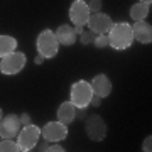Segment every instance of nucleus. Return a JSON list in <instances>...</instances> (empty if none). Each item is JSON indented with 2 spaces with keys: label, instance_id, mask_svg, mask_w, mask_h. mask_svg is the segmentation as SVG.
I'll return each mask as SVG.
<instances>
[{
  "label": "nucleus",
  "instance_id": "1",
  "mask_svg": "<svg viewBox=\"0 0 152 152\" xmlns=\"http://www.w3.org/2000/svg\"><path fill=\"white\" fill-rule=\"evenodd\" d=\"M108 41L110 46L117 51L130 48L134 42V31L132 26L127 22H120V24H113V27L110 29L108 32Z\"/></svg>",
  "mask_w": 152,
  "mask_h": 152
},
{
  "label": "nucleus",
  "instance_id": "2",
  "mask_svg": "<svg viewBox=\"0 0 152 152\" xmlns=\"http://www.w3.org/2000/svg\"><path fill=\"white\" fill-rule=\"evenodd\" d=\"M58 49H59V42H58V37L53 31L46 29L37 36V53L44 59L46 58H54L58 54Z\"/></svg>",
  "mask_w": 152,
  "mask_h": 152
},
{
  "label": "nucleus",
  "instance_id": "3",
  "mask_svg": "<svg viewBox=\"0 0 152 152\" xmlns=\"http://www.w3.org/2000/svg\"><path fill=\"white\" fill-rule=\"evenodd\" d=\"M93 96V90L91 85L88 81H76L71 86V103L75 105L76 108H86Z\"/></svg>",
  "mask_w": 152,
  "mask_h": 152
},
{
  "label": "nucleus",
  "instance_id": "4",
  "mask_svg": "<svg viewBox=\"0 0 152 152\" xmlns=\"http://www.w3.org/2000/svg\"><path fill=\"white\" fill-rule=\"evenodd\" d=\"M39 137H41V129L36 127V125L29 124L22 129L19 134H17V144H19V149L24 152L32 151L36 144L39 142Z\"/></svg>",
  "mask_w": 152,
  "mask_h": 152
},
{
  "label": "nucleus",
  "instance_id": "5",
  "mask_svg": "<svg viewBox=\"0 0 152 152\" xmlns=\"http://www.w3.org/2000/svg\"><path fill=\"white\" fill-rule=\"evenodd\" d=\"M85 132L90 140L93 142H102L107 135V124L100 115H90L85 120Z\"/></svg>",
  "mask_w": 152,
  "mask_h": 152
},
{
  "label": "nucleus",
  "instance_id": "6",
  "mask_svg": "<svg viewBox=\"0 0 152 152\" xmlns=\"http://www.w3.org/2000/svg\"><path fill=\"white\" fill-rule=\"evenodd\" d=\"M26 66V54L24 53H10L2 58L0 61V71L7 76L17 75L19 71H22V68Z\"/></svg>",
  "mask_w": 152,
  "mask_h": 152
},
{
  "label": "nucleus",
  "instance_id": "7",
  "mask_svg": "<svg viewBox=\"0 0 152 152\" xmlns=\"http://www.w3.org/2000/svg\"><path fill=\"white\" fill-rule=\"evenodd\" d=\"M41 135L44 137V140L48 142H59V140H64L68 137V127H66L63 122H49L42 127L41 130Z\"/></svg>",
  "mask_w": 152,
  "mask_h": 152
},
{
  "label": "nucleus",
  "instance_id": "8",
  "mask_svg": "<svg viewBox=\"0 0 152 152\" xmlns=\"http://www.w3.org/2000/svg\"><path fill=\"white\" fill-rule=\"evenodd\" d=\"M20 118L19 115L10 113L0 120V137L2 139H14L20 132Z\"/></svg>",
  "mask_w": 152,
  "mask_h": 152
},
{
  "label": "nucleus",
  "instance_id": "9",
  "mask_svg": "<svg viewBox=\"0 0 152 152\" xmlns=\"http://www.w3.org/2000/svg\"><path fill=\"white\" fill-rule=\"evenodd\" d=\"M88 27H90V31H93L95 34H108L110 29L113 27V20H112L107 14L95 12V14H91L90 19H88Z\"/></svg>",
  "mask_w": 152,
  "mask_h": 152
},
{
  "label": "nucleus",
  "instance_id": "10",
  "mask_svg": "<svg viewBox=\"0 0 152 152\" xmlns=\"http://www.w3.org/2000/svg\"><path fill=\"white\" fill-rule=\"evenodd\" d=\"M91 15V12L88 9V5L83 2V0H75L71 4L69 9V19L75 26H85L88 24V19Z\"/></svg>",
  "mask_w": 152,
  "mask_h": 152
},
{
  "label": "nucleus",
  "instance_id": "11",
  "mask_svg": "<svg viewBox=\"0 0 152 152\" xmlns=\"http://www.w3.org/2000/svg\"><path fill=\"white\" fill-rule=\"evenodd\" d=\"M90 85H91L93 95H96V96H100V98L108 96L110 93H112V83H110L107 75H96L91 80Z\"/></svg>",
  "mask_w": 152,
  "mask_h": 152
},
{
  "label": "nucleus",
  "instance_id": "12",
  "mask_svg": "<svg viewBox=\"0 0 152 152\" xmlns=\"http://www.w3.org/2000/svg\"><path fill=\"white\" fill-rule=\"evenodd\" d=\"M134 31V39H137L142 44H151L152 42V27L144 20H137L135 26L132 27Z\"/></svg>",
  "mask_w": 152,
  "mask_h": 152
},
{
  "label": "nucleus",
  "instance_id": "13",
  "mask_svg": "<svg viewBox=\"0 0 152 152\" xmlns=\"http://www.w3.org/2000/svg\"><path fill=\"white\" fill-rule=\"evenodd\" d=\"M56 37H58V42L63 44V46H71V44L76 42V32L73 26H68V24H63L58 27L56 31Z\"/></svg>",
  "mask_w": 152,
  "mask_h": 152
},
{
  "label": "nucleus",
  "instance_id": "14",
  "mask_svg": "<svg viewBox=\"0 0 152 152\" xmlns=\"http://www.w3.org/2000/svg\"><path fill=\"white\" fill-rule=\"evenodd\" d=\"M76 118V107L71 102H64L61 103V107L58 108V120L63 122L64 125L71 124Z\"/></svg>",
  "mask_w": 152,
  "mask_h": 152
},
{
  "label": "nucleus",
  "instance_id": "15",
  "mask_svg": "<svg viewBox=\"0 0 152 152\" xmlns=\"http://www.w3.org/2000/svg\"><path fill=\"white\" fill-rule=\"evenodd\" d=\"M17 48V41L10 36H0V58L14 53Z\"/></svg>",
  "mask_w": 152,
  "mask_h": 152
},
{
  "label": "nucleus",
  "instance_id": "16",
  "mask_svg": "<svg viewBox=\"0 0 152 152\" xmlns=\"http://www.w3.org/2000/svg\"><path fill=\"white\" fill-rule=\"evenodd\" d=\"M149 10H151V5H149V4L139 2V4H135V5L130 7V17L135 22L137 20H144V19L149 15Z\"/></svg>",
  "mask_w": 152,
  "mask_h": 152
},
{
  "label": "nucleus",
  "instance_id": "17",
  "mask_svg": "<svg viewBox=\"0 0 152 152\" xmlns=\"http://www.w3.org/2000/svg\"><path fill=\"white\" fill-rule=\"evenodd\" d=\"M19 144L14 142L12 139H4L0 142V152H19Z\"/></svg>",
  "mask_w": 152,
  "mask_h": 152
},
{
  "label": "nucleus",
  "instance_id": "18",
  "mask_svg": "<svg viewBox=\"0 0 152 152\" xmlns=\"http://www.w3.org/2000/svg\"><path fill=\"white\" fill-rule=\"evenodd\" d=\"M93 42H95V46H96L98 49H103L110 44V41H108V36H107V34H98Z\"/></svg>",
  "mask_w": 152,
  "mask_h": 152
},
{
  "label": "nucleus",
  "instance_id": "19",
  "mask_svg": "<svg viewBox=\"0 0 152 152\" xmlns=\"http://www.w3.org/2000/svg\"><path fill=\"white\" fill-rule=\"evenodd\" d=\"M80 36H81V44H91L95 41V37H96V34L93 31H83Z\"/></svg>",
  "mask_w": 152,
  "mask_h": 152
},
{
  "label": "nucleus",
  "instance_id": "20",
  "mask_svg": "<svg viewBox=\"0 0 152 152\" xmlns=\"http://www.w3.org/2000/svg\"><path fill=\"white\" fill-rule=\"evenodd\" d=\"M88 9H90V12H100V9H102V0H90L86 4Z\"/></svg>",
  "mask_w": 152,
  "mask_h": 152
},
{
  "label": "nucleus",
  "instance_id": "21",
  "mask_svg": "<svg viewBox=\"0 0 152 152\" xmlns=\"http://www.w3.org/2000/svg\"><path fill=\"white\" fill-rule=\"evenodd\" d=\"M142 151L144 152H151L152 151V135L145 137V140H144V144H142Z\"/></svg>",
  "mask_w": 152,
  "mask_h": 152
},
{
  "label": "nucleus",
  "instance_id": "22",
  "mask_svg": "<svg viewBox=\"0 0 152 152\" xmlns=\"http://www.w3.org/2000/svg\"><path fill=\"white\" fill-rule=\"evenodd\" d=\"M64 149L61 145H58L56 142H53V145H48V149H46V152H63Z\"/></svg>",
  "mask_w": 152,
  "mask_h": 152
},
{
  "label": "nucleus",
  "instance_id": "23",
  "mask_svg": "<svg viewBox=\"0 0 152 152\" xmlns=\"http://www.w3.org/2000/svg\"><path fill=\"white\" fill-rule=\"evenodd\" d=\"M19 118H20V124L22 125H29V124H31V115H29V113L19 115Z\"/></svg>",
  "mask_w": 152,
  "mask_h": 152
},
{
  "label": "nucleus",
  "instance_id": "24",
  "mask_svg": "<svg viewBox=\"0 0 152 152\" xmlns=\"http://www.w3.org/2000/svg\"><path fill=\"white\" fill-rule=\"evenodd\" d=\"M90 103H91L93 107H100V103H102V98L96 96V95H93V96H91V102H90Z\"/></svg>",
  "mask_w": 152,
  "mask_h": 152
},
{
  "label": "nucleus",
  "instance_id": "25",
  "mask_svg": "<svg viewBox=\"0 0 152 152\" xmlns=\"http://www.w3.org/2000/svg\"><path fill=\"white\" fill-rule=\"evenodd\" d=\"M76 117L85 118V117H86V110H85V108H78V112H76Z\"/></svg>",
  "mask_w": 152,
  "mask_h": 152
},
{
  "label": "nucleus",
  "instance_id": "26",
  "mask_svg": "<svg viewBox=\"0 0 152 152\" xmlns=\"http://www.w3.org/2000/svg\"><path fill=\"white\" fill-rule=\"evenodd\" d=\"M42 61H44V58L41 54L39 56H36V59H34V63H36V64H42Z\"/></svg>",
  "mask_w": 152,
  "mask_h": 152
},
{
  "label": "nucleus",
  "instance_id": "27",
  "mask_svg": "<svg viewBox=\"0 0 152 152\" xmlns=\"http://www.w3.org/2000/svg\"><path fill=\"white\" fill-rule=\"evenodd\" d=\"M75 32H76V36H78V34H81L83 32V26H75Z\"/></svg>",
  "mask_w": 152,
  "mask_h": 152
},
{
  "label": "nucleus",
  "instance_id": "28",
  "mask_svg": "<svg viewBox=\"0 0 152 152\" xmlns=\"http://www.w3.org/2000/svg\"><path fill=\"white\" fill-rule=\"evenodd\" d=\"M48 145H49V144H48V140H46V142H42V144L39 145V149H41V151H44V152H46V149H48Z\"/></svg>",
  "mask_w": 152,
  "mask_h": 152
},
{
  "label": "nucleus",
  "instance_id": "29",
  "mask_svg": "<svg viewBox=\"0 0 152 152\" xmlns=\"http://www.w3.org/2000/svg\"><path fill=\"white\" fill-rule=\"evenodd\" d=\"M142 4H149V5H151V0H140Z\"/></svg>",
  "mask_w": 152,
  "mask_h": 152
},
{
  "label": "nucleus",
  "instance_id": "30",
  "mask_svg": "<svg viewBox=\"0 0 152 152\" xmlns=\"http://www.w3.org/2000/svg\"><path fill=\"white\" fill-rule=\"evenodd\" d=\"M0 120H2V108H0Z\"/></svg>",
  "mask_w": 152,
  "mask_h": 152
},
{
  "label": "nucleus",
  "instance_id": "31",
  "mask_svg": "<svg viewBox=\"0 0 152 152\" xmlns=\"http://www.w3.org/2000/svg\"><path fill=\"white\" fill-rule=\"evenodd\" d=\"M0 139H2V137H0Z\"/></svg>",
  "mask_w": 152,
  "mask_h": 152
}]
</instances>
